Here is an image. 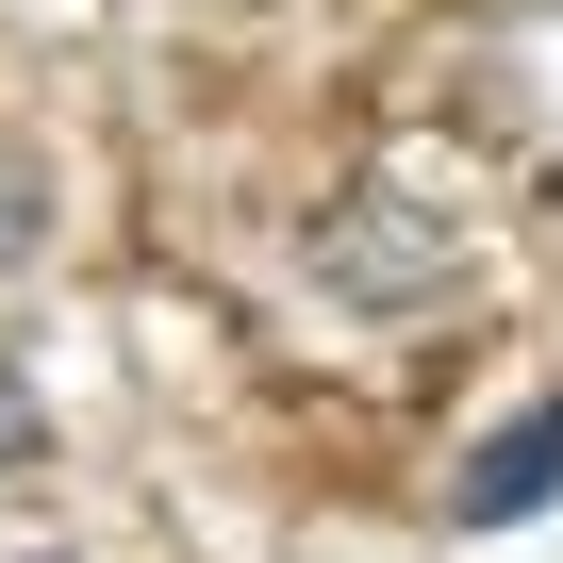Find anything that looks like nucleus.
<instances>
[{"mask_svg": "<svg viewBox=\"0 0 563 563\" xmlns=\"http://www.w3.org/2000/svg\"><path fill=\"white\" fill-rule=\"evenodd\" d=\"M34 563H51V547H34Z\"/></svg>", "mask_w": 563, "mask_h": 563, "instance_id": "obj_4", "label": "nucleus"}, {"mask_svg": "<svg viewBox=\"0 0 563 563\" xmlns=\"http://www.w3.org/2000/svg\"><path fill=\"white\" fill-rule=\"evenodd\" d=\"M563 497V398H530V415H497L464 464H448V530H530Z\"/></svg>", "mask_w": 563, "mask_h": 563, "instance_id": "obj_1", "label": "nucleus"}, {"mask_svg": "<svg viewBox=\"0 0 563 563\" xmlns=\"http://www.w3.org/2000/svg\"><path fill=\"white\" fill-rule=\"evenodd\" d=\"M382 216H398V199H365V232H332V249H316L349 299H415V282L448 265V232H382Z\"/></svg>", "mask_w": 563, "mask_h": 563, "instance_id": "obj_2", "label": "nucleus"}, {"mask_svg": "<svg viewBox=\"0 0 563 563\" xmlns=\"http://www.w3.org/2000/svg\"><path fill=\"white\" fill-rule=\"evenodd\" d=\"M18 448H51V415H34L18 382H0V464H18Z\"/></svg>", "mask_w": 563, "mask_h": 563, "instance_id": "obj_3", "label": "nucleus"}]
</instances>
